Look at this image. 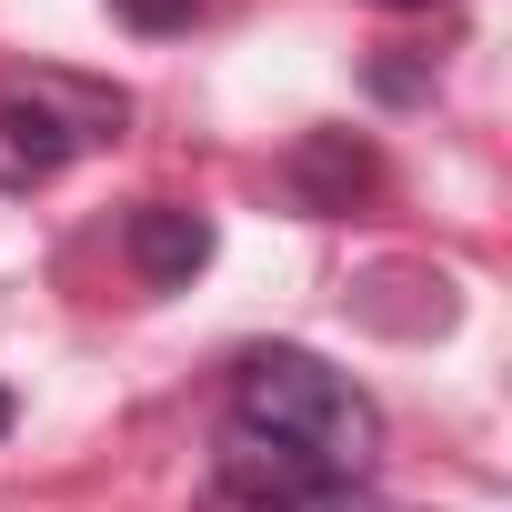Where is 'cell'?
I'll return each instance as SVG.
<instances>
[{"instance_id": "1", "label": "cell", "mask_w": 512, "mask_h": 512, "mask_svg": "<svg viewBox=\"0 0 512 512\" xmlns=\"http://www.w3.org/2000/svg\"><path fill=\"white\" fill-rule=\"evenodd\" d=\"M231 432L292 442V452H312L342 482H372V462H382L372 392L352 372H332L322 352H302V342H272V352H241L231 362Z\"/></svg>"}, {"instance_id": "2", "label": "cell", "mask_w": 512, "mask_h": 512, "mask_svg": "<svg viewBox=\"0 0 512 512\" xmlns=\"http://www.w3.org/2000/svg\"><path fill=\"white\" fill-rule=\"evenodd\" d=\"M191 512H392V502H382L372 482L322 472V462L292 452V442L221 432V452H211V492H201Z\"/></svg>"}, {"instance_id": "3", "label": "cell", "mask_w": 512, "mask_h": 512, "mask_svg": "<svg viewBox=\"0 0 512 512\" xmlns=\"http://www.w3.org/2000/svg\"><path fill=\"white\" fill-rule=\"evenodd\" d=\"M282 171H292V201L302 211H362L382 191V151L362 131H302Z\"/></svg>"}, {"instance_id": "4", "label": "cell", "mask_w": 512, "mask_h": 512, "mask_svg": "<svg viewBox=\"0 0 512 512\" xmlns=\"http://www.w3.org/2000/svg\"><path fill=\"white\" fill-rule=\"evenodd\" d=\"M121 251H131V272H141L151 292H191L201 262H211V221L181 211V201H141V211L121 221Z\"/></svg>"}, {"instance_id": "5", "label": "cell", "mask_w": 512, "mask_h": 512, "mask_svg": "<svg viewBox=\"0 0 512 512\" xmlns=\"http://www.w3.org/2000/svg\"><path fill=\"white\" fill-rule=\"evenodd\" d=\"M71 151H81V131H71L41 91H11V101H0V191H41V181H61Z\"/></svg>"}, {"instance_id": "6", "label": "cell", "mask_w": 512, "mask_h": 512, "mask_svg": "<svg viewBox=\"0 0 512 512\" xmlns=\"http://www.w3.org/2000/svg\"><path fill=\"white\" fill-rule=\"evenodd\" d=\"M111 11H121L141 41H171V31H191V21H201V0H111Z\"/></svg>"}, {"instance_id": "7", "label": "cell", "mask_w": 512, "mask_h": 512, "mask_svg": "<svg viewBox=\"0 0 512 512\" xmlns=\"http://www.w3.org/2000/svg\"><path fill=\"white\" fill-rule=\"evenodd\" d=\"M372 91H382V101H422L432 71H422V61H372Z\"/></svg>"}, {"instance_id": "8", "label": "cell", "mask_w": 512, "mask_h": 512, "mask_svg": "<svg viewBox=\"0 0 512 512\" xmlns=\"http://www.w3.org/2000/svg\"><path fill=\"white\" fill-rule=\"evenodd\" d=\"M11 422H21V402H11V382H0V442H11Z\"/></svg>"}, {"instance_id": "9", "label": "cell", "mask_w": 512, "mask_h": 512, "mask_svg": "<svg viewBox=\"0 0 512 512\" xmlns=\"http://www.w3.org/2000/svg\"><path fill=\"white\" fill-rule=\"evenodd\" d=\"M372 11H432V0H372Z\"/></svg>"}]
</instances>
